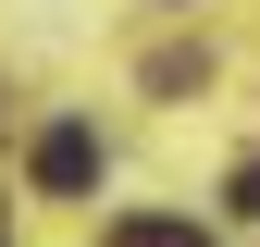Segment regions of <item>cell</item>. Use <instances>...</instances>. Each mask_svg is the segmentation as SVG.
<instances>
[{"label": "cell", "instance_id": "obj_1", "mask_svg": "<svg viewBox=\"0 0 260 247\" xmlns=\"http://www.w3.org/2000/svg\"><path fill=\"white\" fill-rule=\"evenodd\" d=\"M25 173H38V198H87V185H100V124H50V136L25 148Z\"/></svg>", "mask_w": 260, "mask_h": 247}, {"label": "cell", "instance_id": "obj_2", "mask_svg": "<svg viewBox=\"0 0 260 247\" xmlns=\"http://www.w3.org/2000/svg\"><path fill=\"white\" fill-rule=\"evenodd\" d=\"M100 247H211L199 223H149V210H124V223H100Z\"/></svg>", "mask_w": 260, "mask_h": 247}, {"label": "cell", "instance_id": "obj_3", "mask_svg": "<svg viewBox=\"0 0 260 247\" xmlns=\"http://www.w3.org/2000/svg\"><path fill=\"white\" fill-rule=\"evenodd\" d=\"M223 198H236L248 223H260V161H236V185H223Z\"/></svg>", "mask_w": 260, "mask_h": 247}]
</instances>
